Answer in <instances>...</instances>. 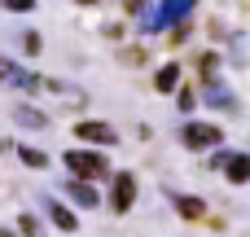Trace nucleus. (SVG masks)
<instances>
[{
    "label": "nucleus",
    "mask_w": 250,
    "mask_h": 237,
    "mask_svg": "<svg viewBox=\"0 0 250 237\" xmlns=\"http://www.w3.org/2000/svg\"><path fill=\"white\" fill-rule=\"evenodd\" d=\"M4 9H13V13H31L35 9V0H0Z\"/></svg>",
    "instance_id": "nucleus-14"
},
{
    "label": "nucleus",
    "mask_w": 250,
    "mask_h": 237,
    "mask_svg": "<svg viewBox=\"0 0 250 237\" xmlns=\"http://www.w3.org/2000/svg\"><path fill=\"white\" fill-rule=\"evenodd\" d=\"M189 9H193V0H163V9H158V13H149V18H145V26H149V31H163V26H171V22L189 18Z\"/></svg>",
    "instance_id": "nucleus-4"
},
{
    "label": "nucleus",
    "mask_w": 250,
    "mask_h": 237,
    "mask_svg": "<svg viewBox=\"0 0 250 237\" xmlns=\"http://www.w3.org/2000/svg\"><path fill=\"white\" fill-rule=\"evenodd\" d=\"M79 4H97V0H79Z\"/></svg>",
    "instance_id": "nucleus-19"
},
{
    "label": "nucleus",
    "mask_w": 250,
    "mask_h": 237,
    "mask_svg": "<svg viewBox=\"0 0 250 237\" xmlns=\"http://www.w3.org/2000/svg\"><path fill=\"white\" fill-rule=\"evenodd\" d=\"M176 207H180V215H185V220H202V215H207V202H202V198H193V194H189V198H176Z\"/></svg>",
    "instance_id": "nucleus-11"
},
{
    "label": "nucleus",
    "mask_w": 250,
    "mask_h": 237,
    "mask_svg": "<svg viewBox=\"0 0 250 237\" xmlns=\"http://www.w3.org/2000/svg\"><path fill=\"white\" fill-rule=\"evenodd\" d=\"M75 136H79V141H97V145L119 141V132H114L110 123H79V128H75Z\"/></svg>",
    "instance_id": "nucleus-5"
},
{
    "label": "nucleus",
    "mask_w": 250,
    "mask_h": 237,
    "mask_svg": "<svg viewBox=\"0 0 250 237\" xmlns=\"http://www.w3.org/2000/svg\"><path fill=\"white\" fill-rule=\"evenodd\" d=\"M18 154H22L26 167H48V154H40V150H18Z\"/></svg>",
    "instance_id": "nucleus-13"
},
{
    "label": "nucleus",
    "mask_w": 250,
    "mask_h": 237,
    "mask_svg": "<svg viewBox=\"0 0 250 237\" xmlns=\"http://www.w3.org/2000/svg\"><path fill=\"white\" fill-rule=\"evenodd\" d=\"M154 88H158V92H176V88H180V66H163V70L154 75Z\"/></svg>",
    "instance_id": "nucleus-10"
},
{
    "label": "nucleus",
    "mask_w": 250,
    "mask_h": 237,
    "mask_svg": "<svg viewBox=\"0 0 250 237\" xmlns=\"http://www.w3.org/2000/svg\"><path fill=\"white\" fill-rule=\"evenodd\" d=\"M13 119H18L22 128H44V123H48L40 110H26V106H18V110H13Z\"/></svg>",
    "instance_id": "nucleus-12"
},
{
    "label": "nucleus",
    "mask_w": 250,
    "mask_h": 237,
    "mask_svg": "<svg viewBox=\"0 0 250 237\" xmlns=\"http://www.w3.org/2000/svg\"><path fill=\"white\" fill-rule=\"evenodd\" d=\"M48 215H53V224H57L62 233H75V229H79V220H75V211H66L62 202H48Z\"/></svg>",
    "instance_id": "nucleus-9"
},
{
    "label": "nucleus",
    "mask_w": 250,
    "mask_h": 237,
    "mask_svg": "<svg viewBox=\"0 0 250 237\" xmlns=\"http://www.w3.org/2000/svg\"><path fill=\"white\" fill-rule=\"evenodd\" d=\"M66 194H70L79 207H97V189H92L88 180H70V185H66Z\"/></svg>",
    "instance_id": "nucleus-8"
},
{
    "label": "nucleus",
    "mask_w": 250,
    "mask_h": 237,
    "mask_svg": "<svg viewBox=\"0 0 250 237\" xmlns=\"http://www.w3.org/2000/svg\"><path fill=\"white\" fill-rule=\"evenodd\" d=\"M0 237H13V233H9V229H0Z\"/></svg>",
    "instance_id": "nucleus-18"
},
{
    "label": "nucleus",
    "mask_w": 250,
    "mask_h": 237,
    "mask_svg": "<svg viewBox=\"0 0 250 237\" xmlns=\"http://www.w3.org/2000/svg\"><path fill=\"white\" fill-rule=\"evenodd\" d=\"M176 106H180V110H193V92H189V88H176Z\"/></svg>",
    "instance_id": "nucleus-16"
},
{
    "label": "nucleus",
    "mask_w": 250,
    "mask_h": 237,
    "mask_svg": "<svg viewBox=\"0 0 250 237\" xmlns=\"http://www.w3.org/2000/svg\"><path fill=\"white\" fill-rule=\"evenodd\" d=\"M0 84H13V88H40L35 75H26L22 66H13V62H4V57H0Z\"/></svg>",
    "instance_id": "nucleus-6"
},
{
    "label": "nucleus",
    "mask_w": 250,
    "mask_h": 237,
    "mask_svg": "<svg viewBox=\"0 0 250 237\" xmlns=\"http://www.w3.org/2000/svg\"><path fill=\"white\" fill-rule=\"evenodd\" d=\"M132 202H136V176H132V172H119V176H114V189H110V207H114V215L132 211Z\"/></svg>",
    "instance_id": "nucleus-3"
},
{
    "label": "nucleus",
    "mask_w": 250,
    "mask_h": 237,
    "mask_svg": "<svg viewBox=\"0 0 250 237\" xmlns=\"http://www.w3.org/2000/svg\"><path fill=\"white\" fill-rule=\"evenodd\" d=\"M224 176H229L233 185H246L250 180V154H229V158H224Z\"/></svg>",
    "instance_id": "nucleus-7"
},
{
    "label": "nucleus",
    "mask_w": 250,
    "mask_h": 237,
    "mask_svg": "<svg viewBox=\"0 0 250 237\" xmlns=\"http://www.w3.org/2000/svg\"><path fill=\"white\" fill-rule=\"evenodd\" d=\"M22 44H26V53H40V35L35 31H22Z\"/></svg>",
    "instance_id": "nucleus-17"
},
{
    "label": "nucleus",
    "mask_w": 250,
    "mask_h": 237,
    "mask_svg": "<svg viewBox=\"0 0 250 237\" xmlns=\"http://www.w3.org/2000/svg\"><path fill=\"white\" fill-rule=\"evenodd\" d=\"M22 233L26 237H44V229L35 224V215H22Z\"/></svg>",
    "instance_id": "nucleus-15"
},
{
    "label": "nucleus",
    "mask_w": 250,
    "mask_h": 237,
    "mask_svg": "<svg viewBox=\"0 0 250 237\" xmlns=\"http://www.w3.org/2000/svg\"><path fill=\"white\" fill-rule=\"evenodd\" d=\"M220 141H224V132L215 123H185V150H211Z\"/></svg>",
    "instance_id": "nucleus-2"
},
{
    "label": "nucleus",
    "mask_w": 250,
    "mask_h": 237,
    "mask_svg": "<svg viewBox=\"0 0 250 237\" xmlns=\"http://www.w3.org/2000/svg\"><path fill=\"white\" fill-rule=\"evenodd\" d=\"M66 167H70L75 176H83V180H92V176H110V163H105L101 154H92V150H70V154H66Z\"/></svg>",
    "instance_id": "nucleus-1"
}]
</instances>
